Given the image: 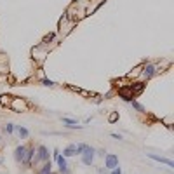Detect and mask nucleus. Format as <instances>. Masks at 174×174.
<instances>
[{
  "label": "nucleus",
  "instance_id": "9",
  "mask_svg": "<svg viewBox=\"0 0 174 174\" xmlns=\"http://www.w3.org/2000/svg\"><path fill=\"white\" fill-rule=\"evenodd\" d=\"M63 155H64V157H73V155H77V145H68L66 148L63 150Z\"/></svg>",
  "mask_w": 174,
  "mask_h": 174
},
{
  "label": "nucleus",
  "instance_id": "2",
  "mask_svg": "<svg viewBox=\"0 0 174 174\" xmlns=\"http://www.w3.org/2000/svg\"><path fill=\"white\" fill-rule=\"evenodd\" d=\"M40 160H42V162H47V160H49V150H47L46 146H42V145L37 148V157H35L33 162L37 164V162H40Z\"/></svg>",
  "mask_w": 174,
  "mask_h": 174
},
{
  "label": "nucleus",
  "instance_id": "17",
  "mask_svg": "<svg viewBox=\"0 0 174 174\" xmlns=\"http://www.w3.org/2000/svg\"><path fill=\"white\" fill-rule=\"evenodd\" d=\"M12 130H14V125H12V124H7V125L4 127V133H5V134H11Z\"/></svg>",
  "mask_w": 174,
  "mask_h": 174
},
{
  "label": "nucleus",
  "instance_id": "7",
  "mask_svg": "<svg viewBox=\"0 0 174 174\" xmlns=\"http://www.w3.org/2000/svg\"><path fill=\"white\" fill-rule=\"evenodd\" d=\"M157 73V70H155V66H153V64H146V66L143 68V77L148 80V78H151V77H153Z\"/></svg>",
  "mask_w": 174,
  "mask_h": 174
},
{
  "label": "nucleus",
  "instance_id": "1",
  "mask_svg": "<svg viewBox=\"0 0 174 174\" xmlns=\"http://www.w3.org/2000/svg\"><path fill=\"white\" fill-rule=\"evenodd\" d=\"M11 108L14 112H26L28 110V104L25 99H21V98H14L12 103H11Z\"/></svg>",
  "mask_w": 174,
  "mask_h": 174
},
{
  "label": "nucleus",
  "instance_id": "11",
  "mask_svg": "<svg viewBox=\"0 0 174 174\" xmlns=\"http://www.w3.org/2000/svg\"><path fill=\"white\" fill-rule=\"evenodd\" d=\"M92 160H94V153H84L82 155V162L85 165H92Z\"/></svg>",
  "mask_w": 174,
  "mask_h": 174
},
{
  "label": "nucleus",
  "instance_id": "21",
  "mask_svg": "<svg viewBox=\"0 0 174 174\" xmlns=\"http://www.w3.org/2000/svg\"><path fill=\"white\" fill-rule=\"evenodd\" d=\"M112 174H122V169L120 167H115V169H112Z\"/></svg>",
  "mask_w": 174,
  "mask_h": 174
},
{
  "label": "nucleus",
  "instance_id": "13",
  "mask_svg": "<svg viewBox=\"0 0 174 174\" xmlns=\"http://www.w3.org/2000/svg\"><path fill=\"white\" fill-rule=\"evenodd\" d=\"M17 133H19V138H21V139H26L28 134H30V133H28V129H26V127H21V125L17 127Z\"/></svg>",
  "mask_w": 174,
  "mask_h": 174
},
{
  "label": "nucleus",
  "instance_id": "8",
  "mask_svg": "<svg viewBox=\"0 0 174 174\" xmlns=\"http://www.w3.org/2000/svg\"><path fill=\"white\" fill-rule=\"evenodd\" d=\"M148 157H150L151 160H157V162H160V164H165V165H169V167H174V162L169 160V159H164V157H159V155H153V153H150Z\"/></svg>",
  "mask_w": 174,
  "mask_h": 174
},
{
  "label": "nucleus",
  "instance_id": "20",
  "mask_svg": "<svg viewBox=\"0 0 174 174\" xmlns=\"http://www.w3.org/2000/svg\"><path fill=\"white\" fill-rule=\"evenodd\" d=\"M117 118H118V115H117V113H115V112H113V113H112V115H110V122H115V120H117Z\"/></svg>",
  "mask_w": 174,
  "mask_h": 174
},
{
  "label": "nucleus",
  "instance_id": "3",
  "mask_svg": "<svg viewBox=\"0 0 174 174\" xmlns=\"http://www.w3.org/2000/svg\"><path fill=\"white\" fill-rule=\"evenodd\" d=\"M25 157H26V146H23V145L16 146V150H14V160L17 164H23L25 162Z\"/></svg>",
  "mask_w": 174,
  "mask_h": 174
},
{
  "label": "nucleus",
  "instance_id": "24",
  "mask_svg": "<svg viewBox=\"0 0 174 174\" xmlns=\"http://www.w3.org/2000/svg\"><path fill=\"white\" fill-rule=\"evenodd\" d=\"M49 174H58V172H52V171H51V172H49Z\"/></svg>",
  "mask_w": 174,
  "mask_h": 174
},
{
  "label": "nucleus",
  "instance_id": "22",
  "mask_svg": "<svg viewBox=\"0 0 174 174\" xmlns=\"http://www.w3.org/2000/svg\"><path fill=\"white\" fill-rule=\"evenodd\" d=\"M52 38H54V35H52V33H51V35H47V37H46V38H43V42H49V40H52Z\"/></svg>",
  "mask_w": 174,
  "mask_h": 174
},
{
  "label": "nucleus",
  "instance_id": "4",
  "mask_svg": "<svg viewBox=\"0 0 174 174\" xmlns=\"http://www.w3.org/2000/svg\"><path fill=\"white\" fill-rule=\"evenodd\" d=\"M56 160H58V167H59V174H72V171L68 169V162H66V157H61V155H58L56 157Z\"/></svg>",
  "mask_w": 174,
  "mask_h": 174
},
{
  "label": "nucleus",
  "instance_id": "12",
  "mask_svg": "<svg viewBox=\"0 0 174 174\" xmlns=\"http://www.w3.org/2000/svg\"><path fill=\"white\" fill-rule=\"evenodd\" d=\"M51 167H52V164H51V160H47V162H43V165L40 167V171H38V174H49V172H51Z\"/></svg>",
  "mask_w": 174,
  "mask_h": 174
},
{
  "label": "nucleus",
  "instance_id": "23",
  "mask_svg": "<svg viewBox=\"0 0 174 174\" xmlns=\"http://www.w3.org/2000/svg\"><path fill=\"white\" fill-rule=\"evenodd\" d=\"M112 136H113V138H115V139H122V136H120V134H115V133H113V134H112Z\"/></svg>",
  "mask_w": 174,
  "mask_h": 174
},
{
  "label": "nucleus",
  "instance_id": "15",
  "mask_svg": "<svg viewBox=\"0 0 174 174\" xmlns=\"http://www.w3.org/2000/svg\"><path fill=\"white\" fill-rule=\"evenodd\" d=\"M129 103L133 104V108H134V110H138V112H145V106H143V104H139L138 101H134V99H133V101H129Z\"/></svg>",
  "mask_w": 174,
  "mask_h": 174
},
{
  "label": "nucleus",
  "instance_id": "6",
  "mask_svg": "<svg viewBox=\"0 0 174 174\" xmlns=\"http://www.w3.org/2000/svg\"><path fill=\"white\" fill-rule=\"evenodd\" d=\"M118 94H120V98H122L124 101H127V103L134 99V94H133V91H130V87H129V89H120Z\"/></svg>",
  "mask_w": 174,
  "mask_h": 174
},
{
  "label": "nucleus",
  "instance_id": "19",
  "mask_svg": "<svg viewBox=\"0 0 174 174\" xmlns=\"http://www.w3.org/2000/svg\"><path fill=\"white\" fill-rule=\"evenodd\" d=\"M42 84H43V85H54V82H52V80H47V78H43Z\"/></svg>",
  "mask_w": 174,
  "mask_h": 174
},
{
  "label": "nucleus",
  "instance_id": "5",
  "mask_svg": "<svg viewBox=\"0 0 174 174\" xmlns=\"http://www.w3.org/2000/svg\"><path fill=\"white\" fill-rule=\"evenodd\" d=\"M104 167L106 169H115V167H118V157L117 155H113V153H108L106 157H104Z\"/></svg>",
  "mask_w": 174,
  "mask_h": 174
},
{
  "label": "nucleus",
  "instance_id": "14",
  "mask_svg": "<svg viewBox=\"0 0 174 174\" xmlns=\"http://www.w3.org/2000/svg\"><path fill=\"white\" fill-rule=\"evenodd\" d=\"M143 89H145V84H138V85H134V87H130L133 94H139V92H143Z\"/></svg>",
  "mask_w": 174,
  "mask_h": 174
},
{
  "label": "nucleus",
  "instance_id": "10",
  "mask_svg": "<svg viewBox=\"0 0 174 174\" xmlns=\"http://www.w3.org/2000/svg\"><path fill=\"white\" fill-rule=\"evenodd\" d=\"M33 155H35V148H26V157H25V165H31V160H33Z\"/></svg>",
  "mask_w": 174,
  "mask_h": 174
},
{
  "label": "nucleus",
  "instance_id": "16",
  "mask_svg": "<svg viewBox=\"0 0 174 174\" xmlns=\"http://www.w3.org/2000/svg\"><path fill=\"white\" fill-rule=\"evenodd\" d=\"M63 122L68 124V127H80V125H77V120H73V118H63Z\"/></svg>",
  "mask_w": 174,
  "mask_h": 174
},
{
  "label": "nucleus",
  "instance_id": "18",
  "mask_svg": "<svg viewBox=\"0 0 174 174\" xmlns=\"http://www.w3.org/2000/svg\"><path fill=\"white\" fill-rule=\"evenodd\" d=\"M0 98H2V99H0V103H2V104H7V103H9V98H11V96H0Z\"/></svg>",
  "mask_w": 174,
  "mask_h": 174
}]
</instances>
